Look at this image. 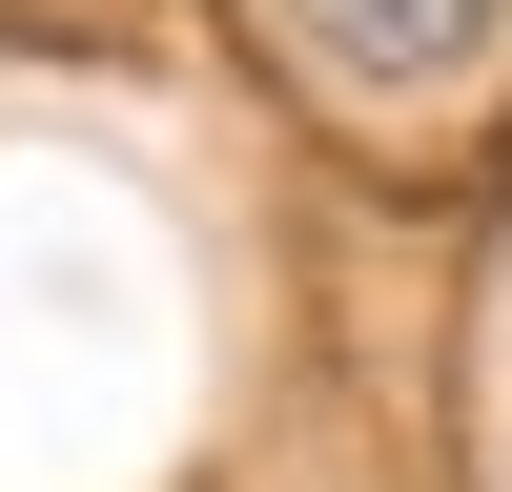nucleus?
<instances>
[{
    "instance_id": "nucleus-1",
    "label": "nucleus",
    "mask_w": 512,
    "mask_h": 492,
    "mask_svg": "<svg viewBox=\"0 0 512 492\" xmlns=\"http://www.w3.org/2000/svg\"><path fill=\"white\" fill-rule=\"evenodd\" d=\"M492 21H512V0H308V41H328V62H369V82H451Z\"/></svg>"
}]
</instances>
